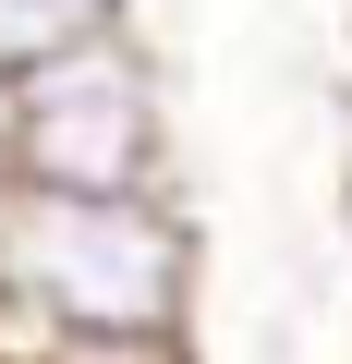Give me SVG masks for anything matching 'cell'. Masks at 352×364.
I'll return each instance as SVG.
<instances>
[{
    "mask_svg": "<svg viewBox=\"0 0 352 364\" xmlns=\"http://www.w3.org/2000/svg\"><path fill=\"white\" fill-rule=\"evenodd\" d=\"M195 219L183 195H37L0 182V304L49 340H195Z\"/></svg>",
    "mask_w": 352,
    "mask_h": 364,
    "instance_id": "cell-1",
    "label": "cell"
},
{
    "mask_svg": "<svg viewBox=\"0 0 352 364\" xmlns=\"http://www.w3.org/2000/svg\"><path fill=\"white\" fill-rule=\"evenodd\" d=\"M340 267H352V195H340Z\"/></svg>",
    "mask_w": 352,
    "mask_h": 364,
    "instance_id": "cell-5",
    "label": "cell"
},
{
    "mask_svg": "<svg viewBox=\"0 0 352 364\" xmlns=\"http://www.w3.org/2000/svg\"><path fill=\"white\" fill-rule=\"evenodd\" d=\"M0 182H37V195H170V73L158 49L85 37L37 73H13V158Z\"/></svg>",
    "mask_w": 352,
    "mask_h": 364,
    "instance_id": "cell-2",
    "label": "cell"
},
{
    "mask_svg": "<svg viewBox=\"0 0 352 364\" xmlns=\"http://www.w3.org/2000/svg\"><path fill=\"white\" fill-rule=\"evenodd\" d=\"M134 25V0H0V73H37L85 37H122Z\"/></svg>",
    "mask_w": 352,
    "mask_h": 364,
    "instance_id": "cell-3",
    "label": "cell"
},
{
    "mask_svg": "<svg viewBox=\"0 0 352 364\" xmlns=\"http://www.w3.org/2000/svg\"><path fill=\"white\" fill-rule=\"evenodd\" d=\"M0 158H13V73H0Z\"/></svg>",
    "mask_w": 352,
    "mask_h": 364,
    "instance_id": "cell-4",
    "label": "cell"
}]
</instances>
